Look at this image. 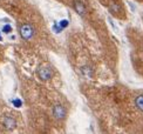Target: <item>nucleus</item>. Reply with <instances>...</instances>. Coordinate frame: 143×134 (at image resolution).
<instances>
[{
    "mask_svg": "<svg viewBox=\"0 0 143 134\" xmlns=\"http://www.w3.org/2000/svg\"><path fill=\"white\" fill-rule=\"evenodd\" d=\"M18 30H19V34L23 40H32L35 37V30L31 24L27 23H20L18 25Z\"/></svg>",
    "mask_w": 143,
    "mask_h": 134,
    "instance_id": "nucleus-1",
    "label": "nucleus"
},
{
    "mask_svg": "<svg viewBox=\"0 0 143 134\" xmlns=\"http://www.w3.org/2000/svg\"><path fill=\"white\" fill-rule=\"evenodd\" d=\"M36 75H38L39 79L47 81L53 78V69L50 68L48 65H41L36 69Z\"/></svg>",
    "mask_w": 143,
    "mask_h": 134,
    "instance_id": "nucleus-2",
    "label": "nucleus"
},
{
    "mask_svg": "<svg viewBox=\"0 0 143 134\" xmlns=\"http://www.w3.org/2000/svg\"><path fill=\"white\" fill-rule=\"evenodd\" d=\"M53 116H54L55 120H58V121H61V120H65L67 116V109L66 107L61 105V103H56L53 106Z\"/></svg>",
    "mask_w": 143,
    "mask_h": 134,
    "instance_id": "nucleus-3",
    "label": "nucleus"
},
{
    "mask_svg": "<svg viewBox=\"0 0 143 134\" xmlns=\"http://www.w3.org/2000/svg\"><path fill=\"white\" fill-rule=\"evenodd\" d=\"M108 10L114 16H120L121 13H122V6H121V4L117 3V1H112V3L108 5Z\"/></svg>",
    "mask_w": 143,
    "mask_h": 134,
    "instance_id": "nucleus-4",
    "label": "nucleus"
},
{
    "mask_svg": "<svg viewBox=\"0 0 143 134\" xmlns=\"http://www.w3.org/2000/svg\"><path fill=\"white\" fill-rule=\"evenodd\" d=\"M2 125H4V127L6 129H13V128L16 126V121L12 115H7V116H5L4 118Z\"/></svg>",
    "mask_w": 143,
    "mask_h": 134,
    "instance_id": "nucleus-5",
    "label": "nucleus"
},
{
    "mask_svg": "<svg viewBox=\"0 0 143 134\" xmlns=\"http://www.w3.org/2000/svg\"><path fill=\"white\" fill-rule=\"evenodd\" d=\"M74 10L76 11V13L79 14V16H85L86 14V12H87V10H86V6H85V4L82 3V1H75L74 3Z\"/></svg>",
    "mask_w": 143,
    "mask_h": 134,
    "instance_id": "nucleus-6",
    "label": "nucleus"
},
{
    "mask_svg": "<svg viewBox=\"0 0 143 134\" xmlns=\"http://www.w3.org/2000/svg\"><path fill=\"white\" fill-rule=\"evenodd\" d=\"M135 106L140 112H143V94H140L135 98Z\"/></svg>",
    "mask_w": 143,
    "mask_h": 134,
    "instance_id": "nucleus-7",
    "label": "nucleus"
},
{
    "mask_svg": "<svg viewBox=\"0 0 143 134\" xmlns=\"http://www.w3.org/2000/svg\"><path fill=\"white\" fill-rule=\"evenodd\" d=\"M12 31H13V28L11 25H5L2 27V33H5V34H9V33H12Z\"/></svg>",
    "mask_w": 143,
    "mask_h": 134,
    "instance_id": "nucleus-8",
    "label": "nucleus"
},
{
    "mask_svg": "<svg viewBox=\"0 0 143 134\" xmlns=\"http://www.w3.org/2000/svg\"><path fill=\"white\" fill-rule=\"evenodd\" d=\"M59 26L61 27V30L66 28V27L68 26V20H61V21H60V24H59Z\"/></svg>",
    "mask_w": 143,
    "mask_h": 134,
    "instance_id": "nucleus-9",
    "label": "nucleus"
},
{
    "mask_svg": "<svg viewBox=\"0 0 143 134\" xmlns=\"http://www.w3.org/2000/svg\"><path fill=\"white\" fill-rule=\"evenodd\" d=\"M13 105H14V106H15V107H21V105H22V102H21V101H20L19 99H15V100H13Z\"/></svg>",
    "mask_w": 143,
    "mask_h": 134,
    "instance_id": "nucleus-10",
    "label": "nucleus"
},
{
    "mask_svg": "<svg viewBox=\"0 0 143 134\" xmlns=\"http://www.w3.org/2000/svg\"><path fill=\"white\" fill-rule=\"evenodd\" d=\"M0 55H1V48H0Z\"/></svg>",
    "mask_w": 143,
    "mask_h": 134,
    "instance_id": "nucleus-11",
    "label": "nucleus"
}]
</instances>
